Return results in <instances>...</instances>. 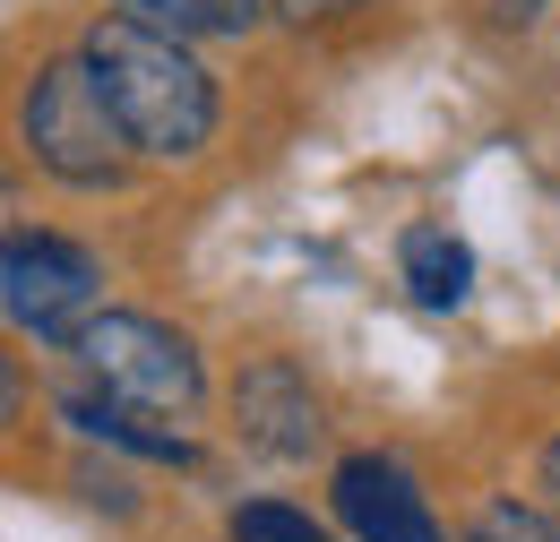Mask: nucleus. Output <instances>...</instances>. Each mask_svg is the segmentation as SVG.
Here are the masks:
<instances>
[{
    "mask_svg": "<svg viewBox=\"0 0 560 542\" xmlns=\"http://www.w3.org/2000/svg\"><path fill=\"white\" fill-rule=\"evenodd\" d=\"M18 138H26V155L52 173V181H70V190H113L121 173H130V138L113 121V104H104V86H95V69L86 52H61V61L35 69V86H26V104H18Z\"/></svg>",
    "mask_w": 560,
    "mask_h": 542,
    "instance_id": "obj_2",
    "label": "nucleus"
},
{
    "mask_svg": "<svg viewBox=\"0 0 560 542\" xmlns=\"http://www.w3.org/2000/svg\"><path fill=\"white\" fill-rule=\"evenodd\" d=\"M233 542H328V526L284 499H250V508H233Z\"/></svg>",
    "mask_w": 560,
    "mask_h": 542,
    "instance_id": "obj_10",
    "label": "nucleus"
},
{
    "mask_svg": "<svg viewBox=\"0 0 560 542\" xmlns=\"http://www.w3.org/2000/svg\"><path fill=\"white\" fill-rule=\"evenodd\" d=\"M397 268H406L422 310H457L466 284H475V250H466L457 233H440V224H415V233L397 241Z\"/></svg>",
    "mask_w": 560,
    "mask_h": 542,
    "instance_id": "obj_7",
    "label": "nucleus"
},
{
    "mask_svg": "<svg viewBox=\"0 0 560 542\" xmlns=\"http://www.w3.org/2000/svg\"><path fill=\"white\" fill-rule=\"evenodd\" d=\"M9 319L44 344H78V328L95 319V293H104V268L78 250V241H52V233H9Z\"/></svg>",
    "mask_w": 560,
    "mask_h": 542,
    "instance_id": "obj_4",
    "label": "nucleus"
},
{
    "mask_svg": "<svg viewBox=\"0 0 560 542\" xmlns=\"http://www.w3.org/2000/svg\"><path fill=\"white\" fill-rule=\"evenodd\" d=\"M466 542H509V534H491V526H475V534H466Z\"/></svg>",
    "mask_w": 560,
    "mask_h": 542,
    "instance_id": "obj_14",
    "label": "nucleus"
},
{
    "mask_svg": "<svg viewBox=\"0 0 560 542\" xmlns=\"http://www.w3.org/2000/svg\"><path fill=\"white\" fill-rule=\"evenodd\" d=\"M70 353L86 362V379L104 397H121L139 413H199V397H208L199 344L182 328H164V319H139V310H95Z\"/></svg>",
    "mask_w": 560,
    "mask_h": 542,
    "instance_id": "obj_3",
    "label": "nucleus"
},
{
    "mask_svg": "<svg viewBox=\"0 0 560 542\" xmlns=\"http://www.w3.org/2000/svg\"><path fill=\"white\" fill-rule=\"evenodd\" d=\"M78 52L95 69V86H104L121 138L139 146L147 164H182V155H199L215 138V78L190 61L182 35H164V26H147L130 9H113V17L86 26Z\"/></svg>",
    "mask_w": 560,
    "mask_h": 542,
    "instance_id": "obj_1",
    "label": "nucleus"
},
{
    "mask_svg": "<svg viewBox=\"0 0 560 542\" xmlns=\"http://www.w3.org/2000/svg\"><path fill=\"white\" fill-rule=\"evenodd\" d=\"M86 439H113V448H130V457H155V466H190V439L182 431H147L139 405H121V397H61Z\"/></svg>",
    "mask_w": 560,
    "mask_h": 542,
    "instance_id": "obj_8",
    "label": "nucleus"
},
{
    "mask_svg": "<svg viewBox=\"0 0 560 542\" xmlns=\"http://www.w3.org/2000/svg\"><path fill=\"white\" fill-rule=\"evenodd\" d=\"M491 9H500V17H509V26H526V17H535V9H544V0H491Z\"/></svg>",
    "mask_w": 560,
    "mask_h": 542,
    "instance_id": "obj_12",
    "label": "nucleus"
},
{
    "mask_svg": "<svg viewBox=\"0 0 560 542\" xmlns=\"http://www.w3.org/2000/svg\"><path fill=\"white\" fill-rule=\"evenodd\" d=\"M130 17L147 26H164V35H182V44H199V35H250L259 26V0H121Z\"/></svg>",
    "mask_w": 560,
    "mask_h": 542,
    "instance_id": "obj_9",
    "label": "nucleus"
},
{
    "mask_svg": "<svg viewBox=\"0 0 560 542\" xmlns=\"http://www.w3.org/2000/svg\"><path fill=\"white\" fill-rule=\"evenodd\" d=\"M337 517L353 526V542H440V517L397 457H346L337 466Z\"/></svg>",
    "mask_w": 560,
    "mask_h": 542,
    "instance_id": "obj_6",
    "label": "nucleus"
},
{
    "mask_svg": "<svg viewBox=\"0 0 560 542\" xmlns=\"http://www.w3.org/2000/svg\"><path fill=\"white\" fill-rule=\"evenodd\" d=\"M284 9H293V17H311V0H284Z\"/></svg>",
    "mask_w": 560,
    "mask_h": 542,
    "instance_id": "obj_15",
    "label": "nucleus"
},
{
    "mask_svg": "<svg viewBox=\"0 0 560 542\" xmlns=\"http://www.w3.org/2000/svg\"><path fill=\"white\" fill-rule=\"evenodd\" d=\"M483 526H491V534H509V542H560L552 517H544V508H517V499H491Z\"/></svg>",
    "mask_w": 560,
    "mask_h": 542,
    "instance_id": "obj_11",
    "label": "nucleus"
},
{
    "mask_svg": "<svg viewBox=\"0 0 560 542\" xmlns=\"http://www.w3.org/2000/svg\"><path fill=\"white\" fill-rule=\"evenodd\" d=\"M233 431H242V448H259V457H277V466L311 457V448H319V397H311V379H302L284 353L250 362L242 388H233Z\"/></svg>",
    "mask_w": 560,
    "mask_h": 542,
    "instance_id": "obj_5",
    "label": "nucleus"
},
{
    "mask_svg": "<svg viewBox=\"0 0 560 542\" xmlns=\"http://www.w3.org/2000/svg\"><path fill=\"white\" fill-rule=\"evenodd\" d=\"M544 491H552V508H560V439L544 448Z\"/></svg>",
    "mask_w": 560,
    "mask_h": 542,
    "instance_id": "obj_13",
    "label": "nucleus"
}]
</instances>
